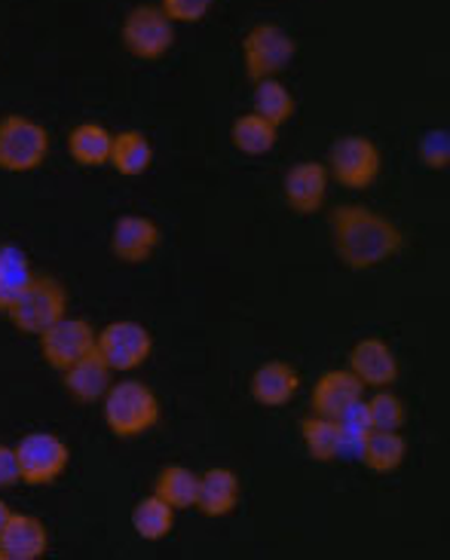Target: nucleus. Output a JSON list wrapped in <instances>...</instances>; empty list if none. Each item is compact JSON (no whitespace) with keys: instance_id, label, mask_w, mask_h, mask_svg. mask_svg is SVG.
I'll return each mask as SVG.
<instances>
[{"instance_id":"1","label":"nucleus","mask_w":450,"mask_h":560,"mask_svg":"<svg viewBox=\"0 0 450 560\" xmlns=\"http://www.w3.org/2000/svg\"><path fill=\"white\" fill-rule=\"evenodd\" d=\"M331 240L341 264L349 270H371L405 248V233L390 218L365 206H337L331 212Z\"/></svg>"},{"instance_id":"2","label":"nucleus","mask_w":450,"mask_h":560,"mask_svg":"<svg viewBox=\"0 0 450 560\" xmlns=\"http://www.w3.org/2000/svg\"><path fill=\"white\" fill-rule=\"evenodd\" d=\"M102 410H105V425L117 439H141L160 423L163 413L157 393L141 380L111 383V389L102 398Z\"/></svg>"},{"instance_id":"3","label":"nucleus","mask_w":450,"mask_h":560,"mask_svg":"<svg viewBox=\"0 0 450 560\" xmlns=\"http://www.w3.org/2000/svg\"><path fill=\"white\" fill-rule=\"evenodd\" d=\"M65 310H68V291H65L59 279H53V276H34L31 285L3 313L13 322L15 331L34 334L37 337L53 322H59L65 316Z\"/></svg>"},{"instance_id":"4","label":"nucleus","mask_w":450,"mask_h":560,"mask_svg":"<svg viewBox=\"0 0 450 560\" xmlns=\"http://www.w3.org/2000/svg\"><path fill=\"white\" fill-rule=\"evenodd\" d=\"M46 153H49V132L31 117L10 114L0 120V168L25 175L34 168L44 166Z\"/></svg>"},{"instance_id":"5","label":"nucleus","mask_w":450,"mask_h":560,"mask_svg":"<svg viewBox=\"0 0 450 560\" xmlns=\"http://www.w3.org/2000/svg\"><path fill=\"white\" fill-rule=\"evenodd\" d=\"M298 44L282 25L261 22L242 37V61H245V74L252 83L279 77L288 71V65L295 61Z\"/></svg>"},{"instance_id":"6","label":"nucleus","mask_w":450,"mask_h":560,"mask_svg":"<svg viewBox=\"0 0 450 560\" xmlns=\"http://www.w3.org/2000/svg\"><path fill=\"white\" fill-rule=\"evenodd\" d=\"M383 156L371 138L344 136L331 144L328 175L349 190H368L380 178Z\"/></svg>"},{"instance_id":"7","label":"nucleus","mask_w":450,"mask_h":560,"mask_svg":"<svg viewBox=\"0 0 450 560\" xmlns=\"http://www.w3.org/2000/svg\"><path fill=\"white\" fill-rule=\"evenodd\" d=\"M15 459H19L22 485L46 487L65 475L71 463V447L53 432H31L15 444Z\"/></svg>"},{"instance_id":"8","label":"nucleus","mask_w":450,"mask_h":560,"mask_svg":"<svg viewBox=\"0 0 450 560\" xmlns=\"http://www.w3.org/2000/svg\"><path fill=\"white\" fill-rule=\"evenodd\" d=\"M95 352L111 364L114 374H129L150 359L153 334L132 318L111 322L102 331H95Z\"/></svg>"},{"instance_id":"9","label":"nucleus","mask_w":450,"mask_h":560,"mask_svg":"<svg viewBox=\"0 0 450 560\" xmlns=\"http://www.w3.org/2000/svg\"><path fill=\"white\" fill-rule=\"evenodd\" d=\"M123 46L141 61L163 59L175 44V22L160 7H136L123 19Z\"/></svg>"},{"instance_id":"10","label":"nucleus","mask_w":450,"mask_h":560,"mask_svg":"<svg viewBox=\"0 0 450 560\" xmlns=\"http://www.w3.org/2000/svg\"><path fill=\"white\" fill-rule=\"evenodd\" d=\"M37 337H41V355H44V362L53 371H59V374L95 349V328H92L86 318L61 316L59 322H53Z\"/></svg>"},{"instance_id":"11","label":"nucleus","mask_w":450,"mask_h":560,"mask_svg":"<svg viewBox=\"0 0 450 560\" xmlns=\"http://www.w3.org/2000/svg\"><path fill=\"white\" fill-rule=\"evenodd\" d=\"M163 240L160 228L145 214H123L111 230V255L123 264H145Z\"/></svg>"},{"instance_id":"12","label":"nucleus","mask_w":450,"mask_h":560,"mask_svg":"<svg viewBox=\"0 0 450 560\" xmlns=\"http://www.w3.org/2000/svg\"><path fill=\"white\" fill-rule=\"evenodd\" d=\"M349 371L361 380V386L386 389L399 380V359L386 340L380 337H365L349 349Z\"/></svg>"},{"instance_id":"13","label":"nucleus","mask_w":450,"mask_h":560,"mask_svg":"<svg viewBox=\"0 0 450 560\" xmlns=\"http://www.w3.org/2000/svg\"><path fill=\"white\" fill-rule=\"evenodd\" d=\"M49 548V533L41 517L10 512L0 530V560H41Z\"/></svg>"},{"instance_id":"14","label":"nucleus","mask_w":450,"mask_h":560,"mask_svg":"<svg viewBox=\"0 0 450 560\" xmlns=\"http://www.w3.org/2000/svg\"><path fill=\"white\" fill-rule=\"evenodd\" d=\"M328 166L322 163H298V166L288 168L286 175V202L291 206V212L298 214H315L325 206L328 197Z\"/></svg>"},{"instance_id":"15","label":"nucleus","mask_w":450,"mask_h":560,"mask_svg":"<svg viewBox=\"0 0 450 560\" xmlns=\"http://www.w3.org/2000/svg\"><path fill=\"white\" fill-rule=\"evenodd\" d=\"M361 393H365V386L349 368L346 371H325L322 377L315 380L310 405H313V413H319V417L341 420L346 410L359 401Z\"/></svg>"},{"instance_id":"16","label":"nucleus","mask_w":450,"mask_h":560,"mask_svg":"<svg viewBox=\"0 0 450 560\" xmlns=\"http://www.w3.org/2000/svg\"><path fill=\"white\" fill-rule=\"evenodd\" d=\"M240 475L233 469H209L199 475V487H196V505L206 517H227L236 512L240 505Z\"/></svg>"},{"instance_id":"17","label":"nucleus","mask_w":450,"mask_h":560,"mask_svg":"<svg viewBox=\"0 0 450 560\" xmlns=\"http://www.w3.org/2000/svg\"><path fill=\"white\" fill-rule=\"evenodd\" d=\"M61 377H65V389L68 395L80 401V405H95V401H102L111 389V383H114V371H111V364L92 349L90 355H83L80 362H74L68 371H61Z\"/></svg>"},{"instance_id":"18","label":"nucleus","mask_w":450,"mask_h":560,"mask_svg":"<svg viewBox=\"0 0 450 560\" xmlns=\"http://www.w3.org/2000/svg\"><path fill=\"white\" fill-rule=\"evenodd\" d=\"M249 389L261 408H286L300 389V374L286 362H264L252 374Z\"/></svg>"},{"instance_id":"19","label":"nucleus","mask_w":450,"mask_h":560,"mask_svg":"<svg viewBox=\"0 0 450 560\" xmlns=\"http://www.w3.org/2000/svg\"><path fill=\"white\" fill-rule=\"evenodd\" d=\"M107 166H114V172H120L126 178H138V175H145V172L153 166V144H150L148 136L138 132V129L117 132V136H114V144H111V160H107Z\"/></svg>"},{"instance_id":"20","label":"nucleus","mask_w":450,"mask_h":560,"mask_svg":"<svg viewBox=\"0 0 450 560\" xmlns=\"http://www.w3.org/2000/svg\"><path fill=\"white\" fill-rule=\"evenodd\" d=\"M111 144H114V132L99 126V122H80L68 136V151L74 156L77 166L83 168H102L111 160Z\"/></svg>"},{"instance_id":"21","label":"nucleus","mask_w":450,"mask_h":560,"mask_svg":"<svg viewBox=\"0 0 450 560\" xmlns=\"http://www.w3.org/2000/svg\"><path fill=\"white\" fill-rule=\"evenodd\" d=\"M407 456V441L405 435L395 429V432H383V429H371L368 439L361 444L359 459L377 475H390L395 471Z\"/></svg>"},{"instance_id":"22","label":"nucleus","mask_w":450,"mask_h":560,"mask_svg":"<svg viewBox=\"0 0 450 560\" xmlns=\"http://www.w3.org/2000/svg\"><path fill=\"white\" fill-rule=\"evenodd\" d=\"M230 141L245 156H264V153H270L276 148L279 129L273 122L264 120V117H257L255 110H252V114H242V117L233 120V126H230Z\"/></svg>"},{"instance_id":"23","label":"nucleus","mask_w":450,"mask_h":560,"mask_svg":"<svg viewBox=\"0 0 450 560\" xmlns=\"http://www.w3.org/2000/svg\"><path fill=\"white\" fill-rule=\"evenodd\" d=\"M132 527L138 539L145 542H163L169 533L175 530V509L163 502L157 493H150L145 500L136 502L132 509Z\"/></svg>"},{"instance_id":"24","label":"nucleus","mask_w":450,"mask_h":560,"mask_svg":"<svg viewBox=\"0 0 450 560\" xmlns=\"http://www.w3.org/2000/svg\"><path fill=\"white\" fill-rule=\"evenodd\" d=\"M300 439H303V447L315 463L341 459V423L337 420L313 413V417L300 420Z\"/></svg>"},{"instance_id":"25","label":"nucleus","mask_w":450,"mask_h":560,"mask_svg":"<svg viewBox=\"0 0 450 560\" xmlns=\"http://www.w3.org/2000/svg\"><path fill=\"white\" fill-rule=\"evenodd\" d=\"M295 95L276 80V77H267V80H257L255 95H252V110L257 117H264L267 122H273L276 129H282L291 117H295Z\"/></svg>"},{"instance_id":"26","label":"nucleus","mask_w":450,"mask_h":560,"mask_svg":"<svg viewBox=\"0 0 450 560\" xmlns=\"http://www.w3.org/2000/svg\"><path fill=\"white\" fill-rule=\"evenodd\" d=\"M34 276L37 273L22 248L0 245V310H7L31 285Z\"/></svg>"},{"instance_id":"27","label":"nucleus","mask_w":450,"mask_h":560,"mask_svg":"<svg viewBox=\"0 0 450 560\" xmlns=\"http://www.w3.org/2000/svg\"><path fill=\"white\" fill-rule=\"evenodd\" d=\"M196 487H199L196 471H191L187 466H165L153 485V493L178 512V509H194Z\"/></svg>"},{"instance_id":"28","label":"nucleus","mask_w":450,"mask_h":560,"mask_svg":"<svg viewBox=\"0 0 450 560\" xmlns=\"http://www.w3.org/2000/svg\"><path fill=\"white\" fill-rule=\"evenodd\" d=\"M365 408H368V423H371V429L395 432V429H402L407 420L405 401L395 393H390V386H386V389H377V393L365 401Z\"/></svg>"},{"instance_id":"29","label":"nucleus","mask_w":450,"mask_h":560,"mask_svg":"<svg viewBox=\"0 0 450 560\" xmlns=\"http://www.w3.org/2000/svg\"><path fill=\"white\" fill-rule=\"evenodd\" d=\"M420 160L423 166L441 172L450 166V132L448 129H429L420 138Z\"/></svg>"},{"instance_id":"30","label":"nucleus","mask_w":450,"mask_h":560,"mask_svg":"<svg viewBox=\"0 0 450 560\" xmlns=\"http://www.w3.org/2000/svg\"><path fill=\"white\" fill-rule=\"evenodd\" d=\"M211 3H215V0H163L160 10H163L172 22L194 25V22H203V19L209 15Z\"/></svg>"},{"instance_id":"31","label":"nucleus","mask_w":450,"mask_h":560,"mask_svg":"<svg viewBox=\"0 0 450 560\" xmlns=\"http://www.w3.org/2000/svg\"><path fill=\"white\" fill-rule=\"evenodd\" d=\"M15 485H22L19 459H15V447H10V444H0V490H10V487Z\"/></svg>"},{"instance_id":"32","label":"nucleus","mask_w":450,"mask_h":560,"mask_svg":"<svg viewBox=\"0 0 450 560\" xmlns=\"http://www.w3.org/2000/svg\"><path fill=\"white\" fill-rule=\"evenodd\" d=\"M7 517H10V505L0 500V530H3V524H7Z\"/></svg>"}]
</instances>
